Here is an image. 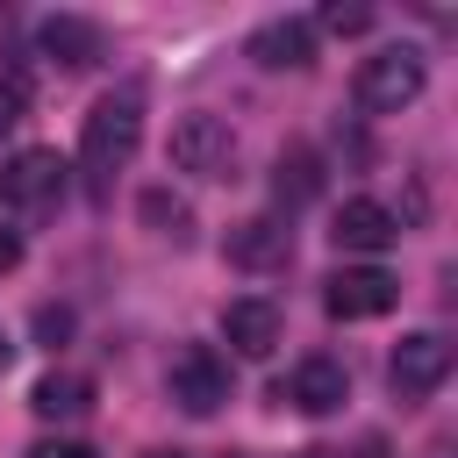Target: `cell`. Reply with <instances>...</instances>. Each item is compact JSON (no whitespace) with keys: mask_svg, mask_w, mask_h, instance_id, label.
<instances>
[{"mask_svg":"<svg viewBox=\"0 0 458 458\" xmlns=\"http://www.w3.org/2000/svg\"><path fill=\"white\" fill-rule=\"evenodd\" d=\"M136 143H143V100H136V93L93 100V114H86V129H79V172H86V193H93V200L114 193V172H129Z\"/></svg>","mask_w":458,"mask_h":458,"instance_id":"1","label":"cell"},{"mask_svg":"<svg viewBox=\"0 0 458 458\" xmlns=\"http://www.w3.org/2000/svg\"><path fill=\"white\" fill-rule=\"evenodd\" d=\"M422 86H429V72H422V57L401 43V50H372V57L358 64L351 100H358L365 114H401V107L422 100Z\"/></svg>","mask_w":458,"mask_h":458,"instance_id":"2","label":"cell"},{"mask_svg":"<svg viewBox=\"0 0 458 458\" xmlns=\"http://www.w3.org/2000/svg\"><path fill=\"white\" fill-rule=\"evenodd\" d=\"M165 394H172V408H186V415H215V408L229 401V358H222L215 344H179L172 365H165Z\"/></svg>","mask_w":458,"mask_h":458,"instance_id":"3","label":"cell"},{"mask_svg":"<svg viewBox=\"0 0 458 458\" xmlns=\"http://www.w3.org/2000/svg\"><path fill=\"white\" fill-rule=\"evenodd\" d=\"M172 165L193 179H229L236 165V129L222 114H179L172 122Z\"/></svg>","mask_w":458,"mask_h":458,"instance_id":"4","label":"cell"},{"mask_svg":"<svg viewBox=\"0 0 458 458\" xmlns=\"http://www.w3.org/2000/svg\"><path fill=\"white\" fill-rule=\"evenodd\" d=\"M394 301H401V279L379 272V265H344V272H329V286H322V308H329L336 322H372V315H386Z\"/></svg>","mask_w":458,"mask_h":458,"instance_id":"5","label":"cell"},{"mask_svg":"<svg viewBox=\"0 0 458 458\" xmlns=\"http://www.w3.org/2000/svg\"><path fill=\"white\" fill-rule=\"evenodd\" d=\"M451 336H437V329H415V336H401V351H394V365H386V379H394V394L401 401H429L444 379H451Z\"/></svg>","mask_w":458,"mask_h":458,"instance_id":"6","label":"cell"},{"mask_svg":"<svg viewBox=\"0 0 458 458\" xmlns=\"http://www.w3.org/2000/svg\"><path fill=\"white\" fill-rule=\"evenodd\" d=\"M222 258L243 265V272H279V265L293 258V229H286V215H243V222H229Z\"/></svg>","mask_w":458,"mask_h":458,"instance_id":"7","label":"cell"},{"mask_svg":"<svg viewBox=\"0 0 458 458\" xmlns=\"http://www.w3.org/2000/svg\"><path fill=\"white\" fill-rule=\"evenodd\" d=\"M64 157L57 150H14L7 165H0V200L7 208H43V200H57L64 193Z\"/></svg>","mask_w":458,"mask_h":458,"instance_id":"8","label":"cell"},{"mask_svg":"<svg viewBox=\"0 0 458 458\" xmlns=\"http://www.w3.org/2000/svg\"><path fill=\"white\" fill-rule=\"evenodd\" d=\"M279 329H286V315H279V301H265V293H243V301L222 308V336H229L236 358H272V351H279Z\"/></svg>","mask_w":458,"mask_h":458,"instance_id":"9","label":"cell"},{"mask_svg":"<svg viewBox=\"0 0 458 458\" xmlns=\"http://www.w3.org/2000/svg\"><path fill=\"white\" fill-rule=\"evenodd\" d=\"M279 401H293L301 415H329V408H344V401H351V372H344L336 358H301V365H293V379L279 386Z\"/></svg>","mask_w":458,"mask_h":458,"instance_id":"10","label":"cell"},{"mask_svg":"<svg viewBox=\"0 0 458 458\" xmlns=\"http://www.w3.org/2000/svg\"><path fill=\"white\" fill-rule=\"evenodd\" d=\"M250 57H258L265 72H308V64H315V21H301V14L265 21V29L250 36Z\"/></svg>","mask_w":458,"mask_h":458,"instance_id":"11","label":"cell"},{"mask_svg":"<svg viewBox=\"0 0 458 458\" xmlns=\"http://www.w3.org/2000/svg\"><path fill=\"white\" fill-rule=\"evenodd\" d=\"M329 236H336V250L379 258V250L401 236V222H394V208H379V200H344V208H336V222H329Z\"/></svg>","mask_w":458,"mask_h":458,"instance_id":"12","label":"cell"},{"mask_svg":"<svg viewBox=\"0 0 458 458\" xmlns=\"http://www.w3.org/2000/svg\"><path fill=\"white\" fill-rule=\"evenodd\" d=\"M272 193H279L286 215L308 208V200L322 193V157H315V143H286V150H279V165H272Z\"/></svg>","mask_w":458,"mask_h":458,"instance_id":"13","label":"cell"},{"mask_svg":"<svg viewBox=\"0 0 458 458\" xmlns=\"http://www.w3.org/2000/svg\"><path fill=\"white\" fill-rule=\"evenodd\" d=\"M29 408H36L43 422H72V415L93 408V379H79V372H43V379L29 386Z\"/></svg>","mask_w":458,"mask_h":458,"instance_id":"14","label":"cell"},{"mask_svg":"<svg viewBox=\"0 0 458 458\" xmlns=\"http://www.w3.org/2000/svg\"><path fill=\"white\" fill-rule=\"evenodd\" d=\"M43 50H50V64L79 72V64H93V57H100V29H93V21H79V14H50V21H43Z\"/></svg>","mask_w":458,"mask_h":458,"instance_id":"15","label":"cell"},{"mask_svg":"<svg viewBox=\"0 0 458 458\" xmlns=\"http://www.w3.org/2000/svg\"><path fill=\"white\" fill-rule=\"evenodd\" d=\"M136 208H143V222H150L157 236H172V243H186V236H193V215H186V200H172L165 186H150Z\"/></svg>","mask_w":458,"mask_h":458,"instance_id":"16","label":"cell"},{"mask_svg":"<svg viewBox=\"0 0 458 458\" xmlns=\"http://www.w3.org/2000/svg\"><path fill=\"white\" fill-rule=\"evenodd\" d=\"M322 29H329V36H365V29H372V7H344V0H329L322 21H315V36H322Z\"/></svg>","mask_w":458,"mask_h":458,"instance_id":"17","label":"cell"},{"mask_svg":"<svg viewBox=\"0 0 458 458\" xmlns=\"http://www.w3.org/2000/svg\"><path fill=\"white\" fill-rule=\"evenodd\" d=\"M21 114H29V79L21 72H0V136L21 129Z\"/></svg>","mask_w":458,"mask_h":458,"instance_id":"18","label":"cell"},{"mask_svg":"<svg viewBox=\"0 0 458 458\" xmlns=\"http://www.w3.org/2000/svg\"><path fill=\"white\" fill-rule=\"evenodd\" d=\"M64 336H72V308H57V301H43V308H36V344H43V351H57Z\"/></svg>","mask_w":458,"mask_h":458,"instance_id":"19","label":"cell"},{"mask_svg":"<svg viewBox=\"0 0 458 458\" xmlns=\"http://www.w3.org/2000/svg\"><path fill=\"white\" fill-rule=\"evenodd\" d=\"M21 458H93L86 444H72V437H43V444H29Z\"/></svg>","mask_w":458,"mask_h":458,"instance_id":"20","label":"cell"},{"mask_svg":"<svg viewBox=\"0 0 458 458\" xmlns=\"http://www.w3.org/2000/svg\"><path fill=\"white\" fill-rule=\"evenodd\" d=\"M14 265H21V229L0 222V272H14Z\"/></svg>","mask_w":458,"mask_h":458,"instance_id":"21","label":"cell"},{"mask_svg":"<svg viewBox=\"0 0 458 458\" xmlns=\"http://www.w3.org/2000/svg\"><path fill=\"white\" fill-rule=\"evenodd\" d=\"M143 458H186V451H143Z\"/></svg>","mask_w":458,"mask_h":458,"instance_id":"22","label":"cell"},{"mask_svg":"<svg viewBox=\"0 0 458 458\" xmlns=\"http://www.w3.org/2000/svg\"><path fill=\"white\" fill-rule=\"evenodd\" d=\"M0 372H7V336H0Z\"/></svg>","mask_w":458,"mask_h":458,"instance_id":"23","label":"cell"},{"mask_svg":"<svg viewBox=\"0 0 458 458\" xmlns=\"http://www.w3.org/2000/svg\"><path fill=\"white\" fill-rule=\"evenodd\" d=\"M293 458H329V451H293Z\"/></svg>","mask_w":458,"mask_h":458,"instance_id":"24","label":"cell"}]
</instances>
